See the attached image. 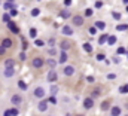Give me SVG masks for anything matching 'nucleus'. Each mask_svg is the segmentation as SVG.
Masks as SVG:
<instances>
[{
  "instance_id": "8",
  "label": "nucleus",
  "mask_w": 128,
  "mask_h": 116,
  "mask_svg": "<svg viewBox=\"0 0 128 116\" xmlns=\"http://www.w3.org/2000/svg\"><path fill=\"white\" fill-rule=\"evenodd\" d=\"M57 79H58V76H57V73H55V70H54V68H51V72L48 73V80H49V82L52 84V82H55Z\"/></svg>"
},
{
  "instance_id": "32",
  "label": "nucleus",
  "mask_w": 128,
  "mask_h": 116,
  "mask_svg": "<svg viewBox=\"0 0 128 116\" xmlns=\"http://www.w3.org/2000/svg\"><path fill=\"white\" fill-rule=\"evenodd\" d=\"M58 92V86H55V85H52L51 86V95H55Z\"/></svg>"
},
{
  "instance_id": "25",
  "label": "nucleus",
  "mask_w": 128,
  "mask_h": 116,
  "mask_svg": "<svg viewBox=\"0 0 128 116\" xmlns=\"http://www.w3.org/2000/svg\"><path fill=\"white\" fill-rule=\"evenodd\" d=\"M84 49H85L86 52H92V46H91V43H90V42L84 43Z\"/></svg>"
},
{
  "instance_id": "50",
  "label": "nucleus",
  "mask_w": 128,
  "mask_h": 116,
  "mask_svg": "<svg viewBox=\"0 0 128 116\" xmlns=\"http://www.w3.org/2000/svg\"><path fill=\"white\" fill-rule=\"evenodd\" d=\"M122 2H124V3H125V4H128V0H122Z\"/></svg>"
},
{
  "instance_id": "10",
  "label": "nucleus",
  "mask_w": 128,
  "mask_h": 116,
  "mask_svg": "<svg viewBox=\"0 0 128 116\" xmlns=\"http://www.w3.org/2000/svg\"><path fill=\"white\" fill-rule=\"evenodd\" d=\"M2 45L4 46V48H12L14 46V42H12V39H9V37H6V39H3V42H2Z\"/></svg>"
},
{
  "instance_id": "22",
  "label": "nucleus",
  "mask_w": 128,
  "mask_h": 116,
  "mask_svg": "<svg viewBox=\"0 0 128 116\" xmlns=\"http://www.w3.org/2000/svg\"><path fill=\"white\" fill-rule=\"evenodd\" d=\"M116 40H118V39H116V36H109V39H107V45H110V46H112V45H115V43H116Z\"/></svg>"
},
{
  "instance_id": "35",
  "label": "nucleus",
  "mask_w": 128,
  "mask_h": 116,
  "mask_svg": "<svg viewBox=\"0 0 128 116\" xmlns=\"http://www.w3.org/2000/svg\"><path fill=\"white\" fill-rule=\"evenodd\" d=\"M36 36H37V30H36V28H30V37L34 39Z\"/></svg>"
},
{
  "instance_id": "6",
  "label": "nucleus",
  "mask_w": 128,
  "mask_h": 116,
  "mask_svg": "<svg viewBox=\"0 0 128 116\" xmlns=\"http://www.w3.org/2000/svg\"><path fill=\"white\" fill-rule=\"evenodd\" d=\"M92 106H94V98H92V97H91V98H85V100H84V107H85V109H88V110H90V109H92Z\"/></svg>"
},
{
  "instance_id": "34",
  "label": "nucleus",
  "mask_w": 128,
  "mask_h": 116,
  "mask_svg": "<svg viewBox=\"0 0 128 116\" xmlns=\"http://www.w3.org/2000/svg\"><path fill=\"white\" fill-rule=\"evenodd\" d=\"M96 58H97V61H106V55L104 54H98Z\"/></svg>"
},
{
  "instance_id": "28",
  "label": "nucleus",
  "mask_w": 128,
  "mask_h": 116,
  "mask_svg": "<svg viewBox=\"0 0 128 116\" xmlns=\"http://www.w3.org/2000/svg\"><path fill=\"white\" fill-rule=\"evenodd\" d=\"M3 8H4V9H12V8H15V4H14L12 2H4Z\"/></svg>"
},
{
  "instance_id": "37",
  "label": "nucleus",
  "mask_w": 128,
  "mask_h": 116,
  "mask_svg": "<svg viewBox=\"0 0 128 116\" xmlns=\"http://www.w3.org/2000/svg\"><path fill=\"white\" fill-rule=\"evenodd\" d=\"M100 92H101V91H100V88H96V89L92 91V98H94V97H98V95H100Z\"/></svg>"
},
{
  "instance_id": "1",
  "label": "nucleus",
  "mask_w": 128,
  "mask_h": 116,
  "mask_svg": "<svg viewBox=\"0 0 128 116\" xmlns=\"http://www.w3.org/2000/svg\"><path fill=\"white\" fill-rule=\"evenodd\" d=\"M43 64H46V61H43L40 57L33 58V61H32V66L34 67V68H42V67H43Z\"/></svg>"
},
{
  "instance_id": "27",
  "label": "nucleus",
  "mask_w": 128,
  "mask_h": 116,
  "mask_svg": "<svg viewBox=\"0 0 128 116\" xmlns=\"http://www.w3.org/2000/svg\"><path fill=\"white\" fill-rule=\"evenodd\" d=\"M96 27L98 30H104V28H106V24H104L103 21H97V22H96Z\"/></svg>"
},
{
  "instance_id": "11",
  "label": "nucleus",
  "mask_w": 128,
  "mask_h": 116,
  "mask_svg": "<svg viewBox=\"0 0 128 116\" xmlns=\"http://www.w3.org/2000/svg\"><path fill=\"white\" fill-rule=\"evenodd\" d=\"M8 28L14 34H18V33H20L18 27H16V26H15V22H12V21H10V22H8Z\"/></svg>"
},
{
  "instance_id": "12",
  "label": "nucleus",
  "mask_w": 128,
  "mask_h": 116,
  "mask_svg": "<svg viewBox=\"0 0 128 116\" xmlns=\"http://www.w3.org/2000/svg\"><path fill=\"white\" fill-rule=\"evenodd\" d=\"M61 31H63V34H66V36H73V30H72L70 26H64Z\"/></svg>"
},
{
  "instance_id": "15",
  "label": "nucleus",
  "mask_w": 128,
  "mask_h": 116,
  "mask_svg": "<svg viewBox=\"0 0 128 116\" xmlns=\"http://www.w3.org/2000/svg\"><path fill=\"white\" fill-rule=\"evenodd\" d=\"M46 66L51 67V68H55V67H57V61H55L54 58H49V60H46Z\"/></svg>"
},
{
  "instance_id": "17",
  "label": "nucleus",
  "mask_w": 128,
  "mask_h": 116,
  "mask_svg": "<svg viewBox=\"0 0 128 116\" xmlns=\"http://www.w3.org/2000/svg\"><path fill=\"white\" fill-rule=\"evenodd\" d=\"M107 39H109L107 34H101L100 39H98V45H104V43H107Z\"/></svg>"
},
{
  "instance_id": "33",
  "label": "nucleus",
  "mask_w": 128,
  "mask_h": 116,
  "mask_svg": "<svg viewBox=\"0 0 128 116\" xmlns=\"http://www.w3.org/2000/svg\"><path fill=\"white\" fill-rule=\"evenodd\" d=\"M48 101H49V103H52V104H57V103H58V101H57V98H55V95H51V97L48 98Z\"/></svg>"
},
{
  "instance_id": "2",
  "label": "nucleus",
  "mask_w": 128,
  "mask_h": 116,
  "mask_svg": "<svg viewBox=\"0 0 128 116\" xmlns=\"http://www.w3.org/2000/svg\"><path fill=\"white\" fill-rule=\"evenodd\" d=\"M10 103H12L14 106H20V104L22 103V97H21L20 94H15V95H12V98H10Z\"/></svg>"
},
{
  "instance_id": "44",
  "label": "nucleus",
  "mask_w": 128,
  "mask_h": 116,
  "mask_svg": "<svg viewBox=\"0 0 128 116\" xmlns=\"http://www.w3.org/2000/svg\"><path fill=\"white\" fill-rule=\"evenodd\" d=\"M48 43H49V46H51V48H54V45H55V39H49V40H48Z\"/></svg>"
},
{
  "instance_id": "46",
  "label": "nucleus",
  "mask_w": 128,
  "mask_h": 116,
  "mask_svg": "<svg viewBox=\"0 0 128 116\" xmlns=\"http://www.w3.org/2000/svg\"><path fill=\"white\" fill-rule=\"evenodd\" d=\"M96 8H97V9L103 8V2H96Z\"/></svg>"
},
{
  "instance_id": "29",
  "label": "nucleus",
  "mask_w": 128,
  "mask_h": 116,
  "mask_svg": "<svg viewBox=\"0 0 128 116\" xmlns=\"http://www.w3.org/2000/svg\"><path fill=\"white\" fill-rule=\"evenodd\" d=\"M18 86L21 88L22 91H27V89H28V86H27V84H26V82H22V80H20V82H18Z\"/></svg>"
},
{
  "instance_id": "16",
  "label": "nucleus",
  "mask_w": 128,
  "mask_h": 116,
  "mask_svg": "<svg viewBox=\"0 0 128 116\" xmlns=\"http://www.w3.org/2000/svg\"><path fill=\"white\" fill-rule=\"evenodd\" d=\"M67 58H68L67 52H66V51H61V54H60V64H64V62L67 61Z\"/></svg>"
},
{
  "instance_id": "38",
  "label": "nucleus",
  "mask_w": 128,
  "mask_h": 116,
  "mask_svg": "<svg viewBox=\"0 0 128 116\" xmlns=\"http://www.w3.org/2000/svg\"><path fill=\"white\" fill-rule=\"evenodd\" d=\"M112 16H113L115 20H121V14H119V12H112Z\"/></svg>"
},
{
  "instance_id": "5",
  "label": "nucleus",
  "mask_w": 128,
  "mask_h": 116,
  "mask_svg": "<svg viewBox=\"0 0 128 116\" xmlns=\"http://www.w3.org/2000/svg\"><path fill=\"white\" fill-rule=\"evenodd\" d=\"M34 97H37V98L42 100V98L45 97V89H43L42 86H37L36 89H34Z\"/></svg>"
},
{
  "instance_id": "19",
  "label": "nucleus",
  "mask_w": 128,
  "mask_h": 116,
  "mask_svg": "<svg viewBox=\"0 0 128 116\" xmlns=\"http://www.w3.org/2000/svg\"><path fill=\"white\" fill-rule=\"evenodd\" d=\"M60 46H61V49H63V51H67V49H70V46H72V45H70V42H68V40H64V42L60 43Z\"/></svg>"
},
{
  "instance_id": "41",
  "label": "nucleus",
  "mask_w": 128,
  "mask_h": 116,
  "mask_svg": "<svg viewBox=\"0 0 128 116\" xmlns=\"http://www.w3.org/2000/svg\"><path fill=\"white\" fill-rule=\"evenodd\" d=\"M10 15H12V16H16V15H18V10H16L15 8H12V9H10Z\"/></svg>"
},
{
  "instance_id": "14",
  "label": "nucleus",
  "mask_w": 128,
  "mask_h": 116,
  "mask_svg": "<svg viewBox=\"0 0 128 116\" xmlns=\"http://www.w3.org/2000/svg\"><path fill=\"white\" fill-rule=\"evenodd\" d=\"M48 101V100H46ZM46 101H40L39 103V106H37V109L40 110V112H46V109H48V103Z\"/></svg>"
},
{
  "instance_id": "3",
  "label": "nucleus",
  "mask_w": 128,
  "mask_h": 116,
  "mask_svg": "<svg viewBox=\"0 0 128 116\" xmlns=\"http://www.w3.org/2000/svg\"><path fill=\"white\" fill-rule=\"evenodd\" d=\"M72 21H73V26H76V27H80V26H84V16H79V15H76V16H73V18H72Z\"/></svg>"
},
{
  "instance_id": "52",
  "label": "nucleus",
  "mask_w": 128,
  "mask_h": 116,
  "mask_svg": "<svg viewBox=\"0 0 128 116\" xmlns=\"http://www.w3.org/2000/svg\"><path fill=\"white\" fill-rule=\"evenodd\" d=\"M127 10H128V6H127Z\"/></svg>"
},
{
  "instance_id": "20",
  "label": "nucleus",
  "mask_w": 128,
  "mask_h": 116,
  "mask_svg": "<svg viewBox=\"0 0 128 116\" xmlns=\"http://www.w3.org/2000/svg\"><path fill=\"white\" fill-rule=\"evenodd\" d=\"M110 109V101L109 100H106V101H103V104H101V110H109Z\"/></svg>"
},
{
  "instance_id": "21",
  "label": "nucleus",
  "mask_w": 128,
  "mask_h": 116,
  "mask_svg": "<svg viewBox=\"0 0 128 116\" xmlns=\"http://www.w3.org/2000/svg\"><path fill=\"white\" fill-rule=\"evenodd\" d=\"M10 18H12V15L10 14H3V16H2V20H3V22H10Z\"/></svg>"
},
{
  "instance_id": "30",
  "label": "nucleus",
  "mask_w": 128,
  "mask_h": 116,
  "mask_svg": "<svg viewBox=\"0 0 128 116\" xmlns=\"http://www.w3.org/2000/svg\"><path fill=\"white\" fill-rule=\"evenodd\" d=\"M39 15H40V9L39 8H34L32 10V16H39Z\"/></svg>"
},
{
  "instance_id": "4",
  "label": "nucleus",
  "mask_w": 128,
  "mask_h": 116,
  "mask_svg": "<svg viewBox=\"0 0 128 116\" xmlns=\"http://www.w3.org/2000/svg\"><path fill=\"white\" fill-rule=\"evenodd\" d=\"M3 74H4V78H12V76H15V68L14 67H4Z\"/></svg>"
},
{
  "instance_id": "49",
  "label": "nucleus",
  "mask_w": 128,
  "mask_h": 116,
  "mask_svg": "<svg viewBox=\"0 0 128 116\" xmlns=\"http://www.w3.org/2000/svg\"><path fill=\"white\" fill-rule=\"evenodd\" d=\"M20 58L24 61V60H26V54H24V52H21V54H20Z\"/></svg>"
},
{
  "instance_id": "24",
  "label": "nucleus",
  "mask_w": 128,
  "mask_h": 116,
  "mask_svg": "<svg viewBox=\"0 0 128 116\" xmlns=\"http://www.w3.org/2000/svg\"><path fill=\"white\" fill-rule=\"evenodd\" d=\"M119 94H128V85H121L119 86Z\"/></svg>"
},
{
  "instance_id": "51",
  "label": "nucleus",
  "mask_w": 128,
  "mask_h": 116,
  "mask_svg": "<svg viewBox=\"0 0 128 116\" xmlns=\"http://www.w3.org/2000/svg\"><path fill=\"white\" fill-rule=\"evenodd\" d=\"M78 116H84V115H78Z\"/></svg>"
},
{
  "instance_id": "23",
  "label": "nucleus",
  "mask_w": 128,
  "mask_h": 116,
  "mask_svg": "<svg viewBox=\"0 0 128 116\" xmlns=\"http://www.w3.org/2000/svg\"><path fill=\"white\" fill-rule=\"evenodd\" d=\"M116 30L118 31H125V30H128V24H119V26H116Z\"/></svg>"
},
{
  "instance_id": "43",
  "label": "nucleus",
  "mask_w": 128,
  "mask_h": 116,
  "mask_svg": "<svg viewBox=\"0 0 128 116\" xmlns=\"http://www.w3.org/2000/svg\"><path fill=\"white\" fill-rule=\"evenodd\" d=\"M107 79L113 80V79H116V74H115V73H109V74H107Z\"/></svg>"
},
{
  "instance_id": "53",
  "label": "nucleus",
  "mask_w": 128,
  "mask_h": 116,
  "mask_svg": "<svg viewBox=\"0 0 128 116\" xmlns=\"http://www.w3.org/2000/svg\"><path fill=\"white\" fill-rule=\"evenodd\" d=\"M125 116H128V115H125Z\"/></svg>"
},
{
  "instance_id": "47",
  "label": "nucleus",
  "mask_w": 128,
  "mask_h": 116,
  "mask_svg": "<svg viewBox=\"0 0 128 116\" xmlns=\"http://www.w3.org/2000/svg\"><path fill=\"white\" fill-rule=\"evenodd\" d=\"M96 79L92 78V76H86V82H94Z\"/></svg>"
},
{
  "instance_id": "13",
  "label": "nucleus",
  "mask_w": 128,
  "mask_h": 116,
  "mask_svg": "<svg viewBox=\"0 0 128 116\" xmlns=\"http://www.w3.org/2000/svg\"><path fill=\"white\" fill-rule=\"evenodd\" d=\"M110 113H112V116H119L121 115V107L119 106H113L110 109Z\"/></svg>"
},
{
  "instance_id": "40",
  "label": "nucleus",
  "mask_w": 128,
  "mask_h": 116,
  "mask_svg": "<svg viewBox=\"0 0 128 116\" xmlns=\"http://www.w3.org/2000/svg\"><path fill=\"white\" fill-rule=\"evenodd\" d=\"M97 30H98V28H97L96 26H94V27H91V28H90V34H91V36H94V34L97 33Z\"/></svg>"
},
{
  "instance_id": "31",
  "label": "nucleus",
  "mask_w": 128,
  "mask_h": 116,
  "mask_svg": "<svg viewBox=\"0 0 128 116\" xmlns=\"http://www.w3.org/2000/svg\"><path fill=\"white\" fill-rule=\"evenodd\" d=\"M34 45H36V46H43L45 42H43L42 39H36V40H34Z\"/></svg>"
},
{
  "instance_id": "9",
  "label": "nucleus",
  "mask_w": 128,
  "mask_h": 116,
  "mask_svg": "<svg viewBox=\"0 0 128 116\" xmlns=\"http://www.w3.org/2000/svg\"><path fill=\"white\" fill-rule=\"evenodd\" d=\"M20 115V110L18 109H9V110H4L3 116H18Z\"/></svg>"
},
{
  "instance_id": "26",
  "label": "nucleus",
  "mask_w": 128,
  "mask_h": 116,
  "mask_svg": "<svg viewBox=\"0 0 128 116\" xmlns=\"http://www.w3.org/2000/svg\"><path fill=\"white\" fill-rule=\"evenodd\" d=\"M116 54H118V55H124V54H128V52H127V49H125L124 46H121V48L116 49Z\"/></svg>"
},
{
  "instance_id": "39",
  "label": "nucleus",
  "mask_w": 128,
  "mask_h": 116,
  "mask_svg": "<svg viewBox=\"0 0 128 116\" xmlns=\"http://www.w3.org/2000/svg\"><path fill=\"white\" fill-rule=\"evenodd\" d=\"M6 49H8V48H4V46H3V45H0V57H2V55H4V54H6Z\"/></svg>"
},
{
  "instance_id": "36",
  "label": "nucleus",
  "mask_w": 128,
  "mask_h": 116,
  "mask_svg": "<svg viewBox=\"0 0 128 116\" xmlns=\"http://www.w3.org/2000/svg\"><path fill=\"white\" fill-rule=\"evenodd\" d=\"M60 15H61V18H68V16H70V12H68V10H63Z\"/></svg>"
},
{
  "instance_id": "7",
  "label": "nucleus",
  "mask_w": 128,
  "mask_h": 116,
  "mask_svg": "<svg viewBox=\"0 0 128 116\" xmlns=\"http://www.w3.org/2000/svg\"><path fill=\"white\" fill-rule=\"evenodd\" d=\"M63 73L66 76H73V74H74V67H73V66H66L64 70H63Z\"/></svg>"
},
{
  "instance_id": "18",
  "label": "nucleus",
  "mask_w": 128,
  "mask_h": 116,
  "mask_svg": "<svg viewBox=\"0 0 128 116\" xmlns=\"http://www.w3.org/2000/svg\"><path fill=\"white\" fill-rule=\"evenodd\" d=\"M4 67H15V60H12V58L4 60Z\"/></svg>"
},
{
  "instance_id": "45",
  "label": "nucleus",
  "mask_w": 128,
  "mask_h": 116,
  "mask_svg": "<svg viewBox=\"0 0 128 116\" xmlns=\"http://www.w3.org/2000/svg\"><path fill=\"white\" fill-rule=\"evenodd\" d=\"M48 54H49V55H52V57H54V55H55V54H57V51H55V49H54V48H51V49H49V52H48Z\"/></svg>"
},
{
  "instance_id": "42",
  "label": "nucleus",
  "mask_w": 128,
  "mask_h": 116,
  "mask_svg": "<svg viewBox=\"0 0 128 116\" xmlns=\"http://www.w3.org/2000/svg\"><path fill=\"white\" fill-rule=\"evenodd\" d=\"M92 15V9H85V16H91Z\"/></svg>"
},
{
  "instance_id": "48",
  "label": "nucleus",
  "mask_w": 128,
  "mask_h": 116,
  "mask_svg": "<svg viewBox=\"0 0 128 116\" xmlns=\"http://www.w3.org/2000/svg\"><path fill=\"white\" fill-rule=\"evenodd\" d=\"M64 4H66V6H70V4H72V0H64Z\"/></svg>"
}]
</instances>
